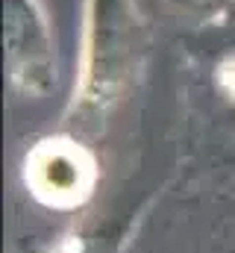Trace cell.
<instances>
[{
	"label": "cell",
	"mask_w": 235,
	"mask_h": 253,
	"mask_svg": "<svg viewBox=\"0 0 235 253\" xmlns=\"http://www.w3.org/2000/svg\"><path fill=\"white\" fill-rule=\"evenodd\" d=\"M9 77L27 94H44L53 83L50 36L36 0H3Z\"/></svg>",
	"instance_id": "cell-1"
},
{
	"label": "cell",
	"mask_w": 235,
	"mask_h": 253,
	"mask_svg": "<svg viewBox=\"0 0 235 253\" xmlns=\"http://www.w3.org/2000/svg\"><path fill=\"white\" fill-rule=\"evenodd\" d=\"M165 6H171L176 12H191V15H212V12H221L227 3L235 0H159Z\"/></svg>",
	"instance_id": "cell-2"
}]
</instances>
